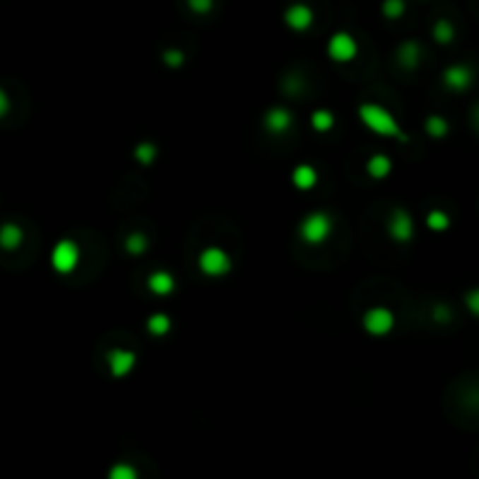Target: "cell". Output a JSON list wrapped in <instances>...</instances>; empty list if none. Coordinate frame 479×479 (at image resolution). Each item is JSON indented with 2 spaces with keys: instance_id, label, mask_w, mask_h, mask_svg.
I'll list each match as a JSON object with an SVG mask.
<instances>
[{
  "instance_id": "6da1fadb",
  "label": "cell",
  "mask_w": 479,
  "mask_h": 479,
  "mask_svg": "<svg viewBox=\"0 0 479 479\" xmlns=\"http://www.w3.org/2000/svg\"><path fill=\"white\" fill-rule=\"evenodd\" d=\"M358 115L362 119V124L367 126L369 131H374L379 136H389V138H402V129L398 124V119H395L389 110H384L382 105L362 103Z\"/></svg>"
},
{
  "instance_id": "7a4b0ae2",
  "label": "cell",
  "mask_w": 479,
  "mask_h": 479,
  "mask_svg": "<svg viewBox=\"0 0 479 479\" xmlns=\"http://www.w3.org/2000/svg\"><path fill=\"white\" fill-rule=\"evenodd\" d=\"M332 232V220L325 215V213H309L307 218L302 220L300 225V234L302 239L311 243V246H318V243H323L325 239L330 237Z\"/></svg>"
},
{
  "instance_id": "3957f363",
  "label": "cell",
  "mask_w": 479,
  "mask_h": 479,
  "mask_svg": "<svg viewBox=\"0 0 479 479\" xmlns=\"http://www.w3.org/2000/svg\"><path fill=\"white\" fill-rule=\"evenodd\" d=\"M199 269L206 273V276L218 278V276H225V273L232 269V260L223 248L208 246L203 248L199 255Z\"/></svg>"
},
{
  "instance_id": "277c9868",
  "label": "cell",
  "mask_w": 479,
  "mask_h": 479,
  "mask_svg": "<svg viewBox=\"0 0 479 479\" xmlns=\"http://www.w3.org/2000/svg\"><path fill=\"white\" fill-rule=\"evenodd\" d=\"M395 325V316L391 309L386 307H372L367 309V314L362 316V328L372 337H384V334H389Z\"/></svg>"
},
{
  "instance_id": "5b68a950",
  "label": "cell",
  "mask_w": 479,
  "mask_h": 479,
  "mask_svg": "<svg viewBox=\"0 0 479 479\" xmlns=\"http://www.w3.org/2000/svg\"><path fill=\"white\" fill-rule=\"evenodd\" d=\"M80 262V248L73 241H59L52 250V267L59 273H71Z\"/></svg>"
},
{
  "instance_id": "8992f818",
  "label": "cell",
  "mask_w": 479,
  "mask_h": 479,
  "mask_svg": "<svg viewBox=\"0 0 479 479\" xmlns=\"http://www.w3.org/2000/svg\"><path fill=\"white\" fill-rule=\"evenodd\" d=\"M355 54H358V42L353 40V35L344 33V30H339V33H334L328 42V57L332 61H339V64H346V61H351Z\"/></svg>"
},
{
  "instance_id": "52a82bcc",
  "label": "cell",
  "mask_w": 479,
  "mask_h": 479,
  "mask_svg": "<svg viewBox=\"0 0 479 479\" xmlns=\"http://www.w3.org/2000/svg\"><path fill=\"white\" fill-rule=\"evenodd\" d=\"M389 234L393 241H400V243H407L412 241L414 237V220L409 215L407 211L402 208H395L393 215L389 218Z\"/></svg>"
},
{
  "instance_id": "ba28073f",
  "label": "cell",
  "mask_w": 479,
  "mask_h": 479,
  "mask_svg": "<svg viewBox=\"0 0 479 479\" xmlns=\"http://www.w3.org/2000/svg\"><path fill=\"white\" fill-rule=\"evenodd\" d=\"M136 367V353L126 348H112L108 353V369L112 377H126Z\"/></svg>"
},
{
  "instance_id": "9c48e42d",
  "label": "cell",
  "mask_w": 479,
  "mask_h": 479,
  "mask_svg": "<svg viewBox=\"0 0 479 479\" xmlns=\"http://www.w3.org/2000/svg\"><path fill=\"white\" fill-rule=\"evenodd\" d=\"M285 24L292 30H297V33H304V30L314 24V12L304 3H295L285 10Z\"/></svg>"
},
{
  "instance_id": "30bf717a",
  "label": "cell",
  "mask_w": 479,
  "mask_h": 479,
  "mask_svg": "<svg viewBox=\"0 0 479 479\" xmlns=\"http://www.w3.org/2000/svg\"><path fill=\"white\" fill-rule=\"evenodd\" d=\"M444 82L449 89L463 91V89H468L470 82H473V73H470L468 66H451L444 71Z\"/></svg>"
},
{
  "instance_id": "8fae6325",
  "label": "cell",
  "mask_w": 479,
  "mask_h": 479,
  "mask_svg": "<svg viewBox=\"0 0 479 479\" xmlns=\"http://www.w3.org/2000/svg\"><path fill=\"white\" fill-rule=\"evenodd\" d=\"M290 124H292V117L285 108H271L267 115H264V126H267V131L271 134H283L290 129Z\"/></svg>"
},
{
  "instance_id": "7c38bea8",
  "label": "cell",
  "mask_w": 479,
  "mask_h": 479,
  "mask_svg": "<svg viewBox=\"0 0 479 479\" xmlns=\"http://www.w3.org/2000/svg\"><path fill=\"white\" fill-rule=\"evenodd\" d=\"M148 288H150V292L159 295V297H166V295H171L173 288H176V278H173L169 271H155V273H150Z\"/></svg>"
},
{
  "instance_id": "4fadbf2b",
  "label": "cell",
  "mask_w": 479,
  "mask_h": 479,
  "mask_svg": "<svg viewBox=\"0 0 479 479\" xmlns=\"http://www.w3.org/2000/svg\"><path fill=\"white\" fill-rule=\"evenodd\" d=\"M21 241H24V232H21V227L12 225V223L0 227V248L17 250L21 246Z\"/></svg>"
},
{
  "instance_id": "5bb4252c",
  "label": "cell",
  "mask_w": 479,
  "mask_h": 479,
  "mask_svg": "<svg viewBox=\"0 0 479 479\" xmlns=\"http://www.w3.org/2000/svg\"><path fill=\"white\" fill-rule=\"evenodd\" d=\"M318 182V173L314 166L309 164H300L297 169L292 171V185L297 189H311Z\"/></svg>"
},
{
  "instance_id": "9a60e30c",
  "label": "cell",
  "mask_w": 479,
  "mask_h": 479,
  "mask_svg": "<svg viewBox=\"0 0 479 479\" xmlns=\"http://www.w3.org/2000/svg\"><path fill=\"white\" fill-rule=\"evenodd\" d=\"M391 157H386V155H374L367 162V166H365V169H367V173L374 180H382V178H386L391 173Z\"/></svg>"
},
{
  "instance_id": "2e32d148",
  "label": "cell",
  "mask_w": 479,
  "mask_h": 479,
  "mask_svg": "<svg viewBox=\"0 0 479 479\" xmlns=\"http://www.w3.org/2000/svg\"><path fill=\"white\" fill-rule=\"evenodd\" d=\"M148 330H150V334H155V337H162V334H166V332L171 330V318L166 316V314H155V316H150Z\"/></svg>"
},
{
  "instance_id": "e0dca14e",
  "label": "cell",
  "mask_w": 479,
  "mask_h": 479,
  "mask_svg": "<svg viewBox=\"0 0 479 479\" xmlns=\"http://www.w3.org/2000/svg\"><path fill=\"white\" fill-rule=\"evenodd\" d=\"M124 248H126V253L129 255H134V257H138V255H143V250L148 248V239L143 237V234H129L126 237V241H124Z\"/></svg>"
},
{
  "instance_id": "ac0fdd59",
  "label": "cell",
  "mask_w": 479,
  "mask_h": 479,
  "mask_svg": "<svg viewBox=\"0 0 479 479\" xmlns=\"http://www.w3.org/2000/svg\"><path fill=\"white\" fill-rule=\"evenodd\" d=\"M311 126H314L316 131H330V129L334 126L332 112H328V110H316L314 115H311Z\"/></svg>"
},
{
  "instance_id": "d6986e66",
  "label": "cell",
  "mask_w": 479,
  "mask_h": 479,
  "mask_svg": "<svg viewBox=\"0 0 479 479\" xmlns=\"http://www.w3.org/2000/svg\"><path fill=\"white\" fill-rule=\"evenodd\" d=\"M425 225H428L432 232H442L449 227V215H447L444 211H430L428 218H425Z\"/></svg>"
},
{
  "instance_id": "ffe728a7",
  "label": "cell",
  "mask_w": 479,
  "mask_h": 479,
  "mask_svg": "<svg viewBox=\"0 0 479 479\" xmlns=\"http://www.w3.org/2000/svg\"><path fill=\"white\" fill-rule=\"evenodd\" d=\"M157 157V146L155 143H141L138 148H136V159H138L141 164H152Z\"/></svg>"
},
{
  "instance_id": "44dd1931",
  "label": "cell",
  "mask_w": 479,
  "mask_h": 479,
  "mask_svg": "<svg viewBox=\"0 0 479 479\" xmlns=\"http://www.w3.org/2000/svg\"><path fill=\"white\" fill-rule=\"evenodd\" d=\"M400 61L405 64L407 68H414L416 61H419V49H416L414 42H407L400 47Z\"/></svg>"
},
{
  "instance_id": "7402d4cb",
  "label": "cell",
  "mask_w": 479,
  "mask_h": 479,
  "mask_svg": "<svg viewBox=\"0 0 479 479\" xmlns=\"http://www.w3.org/2000/svg\"><path fill=\"white\" fill-rule=\"evenodd\" d=\"M425 131H428L432 138H442V136L447 134V119L428 117V122H425Z\"/></svg>"
},
{
  "instance_id": "603a6c76",
  "label": "cell",
  "mask_w": 479,
  "mask_h": 479,
  "mask_svg": "<svg viewBox=\"0 0 479 479\" xmlns=\"http://www.w3.org/2000/svg\"><path fill=\"white\" fill-rule=\"evenodd\" d=\"M384 14L389 19H398L402 12H405V3H402V0H384Z\"/></svg>"
},
{
  "instance_id": "cb8c5ba5",
  "label": "cell",
  "mask_w": 479,
  "mask_h": 479,
  "mask_svg": "<svg viewBox=\"0 0 479 479\" xmlns=\"http://www.w3.org/2000/svg\"><path fill=\"white\" fill-rule=\"evenodd\" d=\"M110 479H136V470L126 463H117L110 468Z\"/></svg>"
},
{
  "instance_id": "d4e9b609",
  "label": "cell",
  "mask_w": 479,
  "mask_h": 479,
  "mask_svg": "<svg viewBox=\"0 0 479 479\" xmlns=\"http://www.w3.org/2000/svg\"><path fill=\"white\" fill-rule=\"evenodd\" d=\"M435 40L437 42H449V40H454V28H451V24H447V21H437V24H435Z\"/></svg>"
},
{
  "instance_id": "484cf974",
  "label": "cell",
  "mask_w": 479,
  "mask_h": 479,
  "mask_svg": "<svg viewBox=\"0 0 479 479\" xmlns=\"http://www.w3.org/2000/svg\"><path fill=\"white\" fill-rule=\"evenodd\" d=\"M162 59H164V64L169 66V68H180V64H182L180 49H166Z\"/></svg>"
},
{
  "instance_id": "4316f807",
  "label": "cell",
  "mask_w": 479,
  "mask_h": 479,
  "mask_svg": "<svg viewBox=\"0 0 479 479\" xmlns=\"http://www.w3.org/2000/svg\"><path fill=\"white\" fill-rule=\"evenodd\" d=\"M187 5H189V10L196 14H206V12H211L213 0H187Z\"/></svg>"
},
{
  "instance_id": "83f0119b",
  "label": "cell",
  "mask_w": 479,
  "mask_h": 479,
  "mask_svg": "<svg viewBox=\"0 0 479 479\" xmlns=\"http://www.w3.org/2000/svg\"><path fill=\"white\" fill-rule=\"evenodd\" d=\"M7 112H10V98L3 89H0V117H5Z\"/></svg>"
}]
</instances>
